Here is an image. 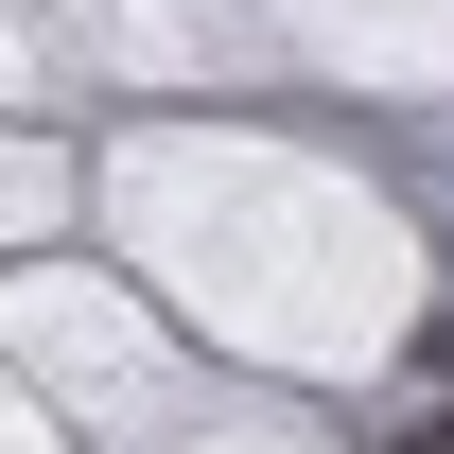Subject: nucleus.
I'll return each instance as SVG.
<instances>
[{
    "mask_svg": "<svg viewBox=\"0 0 454 454\" xmlns=\"http://www.w3.org/2000/svg\"><path fill=\"white\" fill-rule=\"evenodd\" d=\"M402 454H454V402H437V419H419V437H402Z\"/></svg>",
    "mask_w": 454,
    "mask_h": 454,
    "instance_id": "f257e3e1",
    "label": "nucleus"
}]
</instances>
